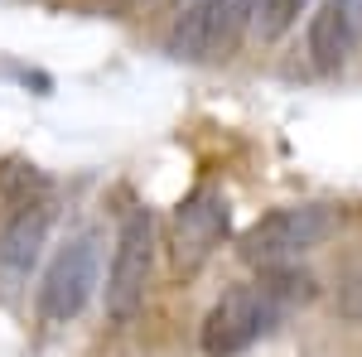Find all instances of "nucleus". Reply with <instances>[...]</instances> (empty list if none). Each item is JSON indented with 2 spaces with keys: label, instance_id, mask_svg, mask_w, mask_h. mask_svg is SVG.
I'll return each mask as SVG.
<instances>
[{
  "label": "nucleus",
  "instance_id": "1",
  "mask_svg": "<svg viewBox=\"0 0 362 357\" xmlns=\"http://www.w3.org/2000/svg\"><path fill=\"white\" fill-rule=\"evenodd\" d=\"M309 295H314V280L300 266L261 271L256 280H242L213 300V309L203 314V329H198V348L208 357L247 353L261 338H271L285 324V314L295 304H305Z\"/></svg>",
  "mask_w": 362,
  "mask_h": 357
},
{
  "label": "nucleus",
  "instance_id": "2",
  "mask_svg": "<svg viewBox=\"0 0 362 357\" xmlns=\"http://www.w3.org/2000/svg\"><path fill=\"white\" fill-rule=\"evenodd\" d=\"M338 232V208L334 203H285L276 213L256 218L242 232V261L256 271H276V266H300L309 251H319Z\"/></svg>",
  "mask_w": 362,
  "mask_h": 357
},
{
  "label": "nucleus",
  "instance_id": "3",
  "mask_svg": "<svg viewBox=\"0 0 362 357\" xmlns=\"http://www.w3.org/2000/svg\"><path fill=\"white\" fill-rule=\"evenodd\" d=\"M102 285V232L83 227L73 232L63 247L49 256V266L39 275V290H34V309L44 324H73L83 314L92 295Z\"/></svg>",
  "mask_w": 362,
  "mask_h": 357
},
{
  "label": "nucleus",
  "instance_id": "4",
  "mask_svg": "<svg viewBox=\"0 0 362 357\" xmlns=\"http://www.w3.org/2000/svg\"><path fill=\"white\" fill-rule=\"evenodd\" d=\"M155 213L150 208H131L112 242V266H107V285H102V304L112 324H131L145 300H150V280H155Z\"/></svg>",
  "mask_w": 362,
  "mask_h": 357
},
{
  "label": "nucleus",
  "instance_id": "5",
  "mask_svg": "<svg viewBox=\"0 0 362 357\" xmlns=\"http://www.w3.org/2000/svg\"><path fill=\"white\" fill-rule=\"evenodd\" d=\"M251 29V0H174L169 54L174 58H223Z\"/></svg>",
  "mask_w": 362,
  "mask_h": 357
},
{
  "label": "nucleus",
  "instance_id": "6",
  "mask_svg": "<svg viewBox=\"0 0 362 357\" xmlns=\"http://www.w3.org/2000/svg\"><path fill=\"white\" fill-rule=\"evenodd\" d=\"M227 227H232V208H227V193L213 184H198L169 218V256H174V271L194 275L213 251L227 242Z\"/></svg>",
  "mask_w": 362,
  "mask_h": 357
},
{
  "label": "nucleus",
  "instance_id": "7",
  "mask_svg": "<svg viewBox=\"0 0 362 357\" xmlns=\"http://www.w3.org/2000/svg\"><path fill=\"white\" fill-rule=\"evenodd\" d=\"M49 227H54V208L49 198H34L10 208L0 222V271L10 280H29V271L39 266V256L49 247Z\"/></svg>",
  "mask_w": 362,
  "mask_h": 357
},
{
  "label": "nucleus",
  "instance_id": "8",
  "mask_svg": "<svg viewBox=\"0 0 362 357\" xmlns=\"http://www.w3.org/2000/svg\"><path fill=\"white\" fill-rule=\"evenodd\" d=\"M358 44H362V0H324L319 15L309 20V58L324 73H334L353 58Z\"/></svg>",
  "mask_w": 362,
  "mask_h": 357
},
{
  "label": "nucleus",
  "instance_id": "9",
  "mask_svg": "<svg viewBox=\"0 0 362 357\" xmlns=\"http://www.w3.org/2000/svg\"><path fill=\"white\" fill-rule=\"evenodd\" d=\"M49 174L39 165H29L20 155H10V160H0V198H5V208H20V203H34V198H49Z\"/></svg>",
  "mask_w": 362,
  "mask_h": 357
},
{
  "label": "nucleus",
  "instance_id": "10",
  "mask_svg": "<svg viewBox=\"0 0 362 357\" xmlns=\"http://www.w3.org/2000/svg\"><path fill=\"white\" fill-rule=\"evenodd\" d=\"M305 10H309V0H251V34L261 44H280L300 25Z\"/></svg>",
  "mask_w": 362,
  "mask_h": 357
}]
</instances>
